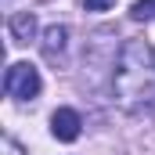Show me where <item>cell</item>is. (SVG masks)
I'll return each mask as SVG.
<instances>
[{"mask_svg":"<svg viewBox=\"0 0 155 155\" xmlns=\"http://www.w3.org/2000/svg\"><path fill=\"white\" fill-rule=\"evenodd\" d=\"M155 54L144 40H126L119 51V65H116V94L130 105L137 97L148 94V69H152Z\"/></svg>","mask_w":155,"mask_h":155,"instance_id":"cell-1","label":"cell"},{"mask_svg":"<svg viewBox=\"0 0 155 155\" xmlns=\"http://www.w3.org/2000/svg\"><path fill=\"white\" fill-rule=\"evenodd\" d=\"M4 90H7L11 97H18V101L36 97L40 94V72H36V65H29V61H11L7 72H4Z\"/></svg>","mask_w":155,"mask_h":155,"instance_id":"cell-2","label":"cell"},{"mask_svg":"<svg viewBox=\"0 0 155 155\" xmlns=\"http://www.w3.org/2000/svg\"><path fill=\"white\" fill-rule=\"evenodd\" d=\"M65 43H69V29L65 25H47V33H43V58L51 61V65H61L65 61Z\"/></svg>","mask_w":155,"mask_h":155,"instance_id":"cell-3","label":"cell"},{"mask_svg":"<svg viewBox=\"0 0 155 155\" xmlns=\"http://www.w3.org/2000/svg\"><path fill=\"white\" fill-rule=\"evenodd\" d=\"M79 126H83V123H79V112H72V108H58V112L51 116V134H54L58 141H65V144L79 137Z\"/></svg>","mask_w":155,"mask_h":155,"instance_id":"cell-4","label":"cell"},{"mask_svg":"<svg viewBox=\"0 0 155 155\" xmlns=\"http://www.w3.org/2000/svg\"><path fill=\"white\" fill-rule=\"evenodd\" d=\"M7 29H11V40H15V43H29V40L36 36V18H33L29 11H22V15H11Z\"/></svg>","mask_w":155,"mask_h":155,"instance_id":"cell-5","label":"cell"},{"mask_svg":"<svg viewBox=\"0 0 155 155\" xmlns=\"http://www.w3.org/2000/svg\"><path fill=\"white\" fill-rule=\"evenodd\" d=\"M130 15H134L137 22H148V18H155V0H137V4L130 7Z\"/></svg>","mask_w":155,"mask_h":155,"instance_id":"cell-6","label":"cell"},{"mask_svg":"<svg viewBox=\"0 0 155 155\" xmlns=\"http://www.w3.org/2000/svg\"><path fill=\"white\" fill-rule=\"evenodd\" d=\"M112 4H116V0H83V7H87V11H108Z\"/></svg>","mask_w":155,"mask_h":155,"instance_id":"cell-7","label":"cell"},{"mask_svg":"<svg viewBox=\"0 0 155 155\" xmlns=\"http://www.w3.org/2000/svg\"><path fill=\"white\" fill-rule=\"evenodd\" d=\"M4 155H22V148H18L11 137H7V141H4Z\"/></svg>","mask_w":155,"mask_h":155,"instance_id":"cell-8","label":"cell"}]
</instances>
